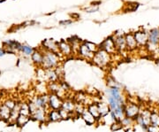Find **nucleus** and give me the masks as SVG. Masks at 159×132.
Instances as JSON below:
<instances>
[{"mask_svg": "<svg viewBox=\"0 0 159 132\" xmlns=\"http://www.w3.org/2000/svg\"><path fill=\"white\" fill-rule=\"evenodd\" d=\"M115 42V45H116V49L117 51L122 52L125 51L127 48H126V44H125V37L124 35H120L115 37L114 39Z\"/></svg>", "mask_w": 159, "mask_h": 132, "instance_id": "nucleus-11", "label": "nucleus"}, {"mask_svg": "<svg viewBox=\"0 0 159 132\" xmlns=\"http://www.w3.org/2000/svg\"><path fill=\"white\" fill-rule=\"evenodd\" d=\"M30 120H31V118H30L29 116L20 115H19V117L17 118V121H16L15 125H17L19 128H22V127H24L25 125H27V123H28Z\"/></svg>", "mask_w": 159, "mask_h": 132, "instance_id": "nucleus-26", "label": "nucleus"}, {"mask_svg": "<svg viewBox=\"0 0 159 132\" xmlns=\"http://www.w3.org/2000/svg\"><path fill=\"white\" fill-rule=\"evenodd\" d=\"M45 77L49 82H60L59 77L57 75L56 69H48L45 70Z\"/></svg>", "mask_w": 159, "mask_h": 132, "instance_id": "nucleus-22", "label": "nucleus"}, {"mask_svg": "<svg viewBox=\"0 0 159 132\" xmlns=\"http://www.w3.org/2000/svg\"><path fill=\"white\" fill-rule=\"evenodd\" d=\"M106 84L108 88H115V87H121V85L119 84L117 81L114 79L112 76H107L106 78Z\"/></svg>", "mask_w": 159, "mask_h": 132, "instance_id": "nucleus-32", "label": "nucleus"}, {"mask_svg": "<svg viewBox=\"0 0 159 132\" xmlns=\"http://www.w3.org/2000/svg\"><path fill=\"white\" fill-rule=\"evenodd\" d=\"M84 44H85L86 45H87V47L90 50V52H93L94 54L98 51V48H97V45H95V44H93V43H90V42H84Z\"/></svg>", "mask_w": 159, "mask_h": 132, "instance_id": "nucleus-37", "label": "nucleus"}, {"mask_svg": "<svg viewBox=\"0 0 159 132\" xmlns=\"http://www.w3.org/2000/svg\"><path fill=\"white\" fill-rule=\"evenodd\" d=\"M150 115H151V111L149 109H143L141 108L140 115L135 118V125L141 127L142 131L147 132L148 127L150 125Z\"/></svg>", "mask_w": 159, "mask_h": 132, "instance_id": "nucleus-2", "label": "nucleus"}, {"mask_svg": "<svg viewBox=\"0 0 159 132\" xmlns=\"http://www.w3.org/2000/svg\"><path fill=\"white\" fill-rule=\"evenodd\" d=\"M20 115H26L30 117V110H29V102H20Z\"/></svg>", "mask_w": 159, "mask_h": 132, "instance_id": "nucleus-27", "label": "nucleus"}, {"mask_svg": "<svg viewBox=\"0 0 159 132\" xmlns=\"http://www.w3.org/2000/svg\"><path fill=\"white\" fill-rule=\"evenodd\" d=\"M48 100H49V94H42V95H37L36 97H34L32 102L34 104V106L37 108L50 110L48 106Z\"/></svg>", "mask_w": 159, "mask_h": 132, "instance_id": "nucleus-7", "label": "nucleus"}, {"mask_svg": "<svg viewBox=\"0 0 159 132\" xmlns=\"http://www.w3.org/2000/svg\"><path fill=\"white\" fill-rule=\"evenodd\" d=\"M147 132H159V126H155V125L150 124V125L148 127V130H147Z\"/></svg>", "mask_w": 159, "mask_h": 132, "instance_id": "nucleus-38", "label": "nucleus"}, {"mask_svg": "<svg viewBox=\"0 0 159 132\" xmlns=\"http://www.w3.org/2000/svg\"><path fill=\"white\" fill-rule=\"evenodd\" d=\"M48 89L50 91V93H55L57 94L58 90L60 89V82H49L48 83Z\"/></svg>", "mask_w": 159, "mask_h": 132, "instance_id": "nucleus-31", "label": "nucleus"}, {"mask_svg": "<svg viewBox=\"0 0 159 132\" xmlns=\"http://www.w3.org/2000/svg\"><path fill=\"white\" fill-rule=\"evenodd\" d=\"M150 124L155 125V126H159V111H157V110L151 111Z\"/></svg>", "mask_w": 159, "mask_h": 132, "instance_id": "nucleus-29", "label": "nucleus"}, {"mask_svg": "<svg viewBox=\"0 0 159 132\" xmlns=\"http://www.w3.org/2000/svg\"><path fill=\"white\" fill-rule=\"evenodd\" d=\"M141 112V106L140 105L134 102H126L125 106V115L126 117L132 118L135 120Z\"/></svg>", "mask_w": 159, "mask_h": 132, "instance_id": "nucleus-4", "label": "nucleus"}, {"mask_svg": "<svg viewBox=\"0 0 159 132\" xmlns=\"http://www.w3.org/2000/svg\"><path fill=\"white\" fill-rule=\"evenodd\" d=\"M86 107H87V110L90 113L91 115L94 116V118H95V119L99 122L102 118H101L100 112H99V108H98V106H97V102H92V103H89L88 106H86Z\"/></svg>", "mask_w": 159, "mask_h": 132, "instance_id": "nucleus-10", "label": "nucleus"}, {"mask_svg": "<svg viewBox=\"0 0 159 132\" xmlns=\"http://www.w3.org/2000/svg\"><path fill=\"white\" fill-rule=\"evenodd\" d=\"M79 55H80L82 58L84 59H92L94 57V53L90 52V50L87 47L85 44L83 43L82 45H80V46L79 51H78Z\"/></svg>", "mask_w": 159, "mask_h": 132, "instance_id": "nucleus-18", "label": "nucleus"}, {"mask_svg": "<svg viewBox=\"0 0 159 132\" xmlns=\"http://www.w3.org/2000/svg\"><path fill=\"white\" fill-rule=\"evenodd\" d=\"M21 52H23L25 55H28V56H30V55H32L33 54V52H34V50L32 48V47H30L29 45H22L21 47Z\"/></svg>", "mask_w": 159, "mask_h": 132, "instance_id": "nucleus-34", "label": "nucleus"}, {"mask_svg": "<svg viewBox=\"0 0 159 132\" xmlns=\"http://www.w3.org/2000/svg\"><path fill=\"white\" fill-rule=\"evenodd\" d=\"M75 101L74 98H66L63 100L62 108L67 111L69 113H71L72 115H74V109H75Z\"/></svg>", "mask_w": 159, "mask_h": 132, "instance_id": "nucleus-13", "label": "nucleus"}, {"mask_svg": "<svg viewBox=\"0 0 159 132\" xmlns=\"http://www.w3.org/2000/svg\"><path fill=\"white\" fill-rule=\"evenodd\" d=\"M58 111H59V114H60V116H61V119L62 120H68V119H70L73 116V115L71 113H69V112L66 111V110L63 109V108L59 109Z\"/></svg>", "mask_w": 159, "mask_h": 132, "instance_id": "nucleus-35", "label": "nucleus"}, {"mask_svg": "<svg viewBox=\"0 0 159 132\" xmlns=\"http://www.w3.org/2000/svg\"><path fill=\"white\" fill-rule=\"evenodd\" d=\"M47 120L48 122H57L62 121L61 116L58 110H49L47 114Z\"/></svg>", "mask_w": 159, "mask_h": 132, "instance_id": "nucleus-20", "label": "nucleus"}, {"mask_svg": "<svg viewBox=\"0 0 159 132\" xmlns=\"http://www.w3.org/2000/svg\"><path fill=\"white\" fill-rule=\"evenodd\" d=\"M16 103H17V101H16V100H14V99H12V98H6V100L3 102V104H4L6 106H7L9 109H11V110H12L13 108H14V106H16Z\"/></svg>", "mask_w": 159, "mask_h": 132, "instance_id": "nucleus-33", "label": "nucleus"}, {"mask_svg": "<svg viewBox=\"0 0 159 132\" xmlns=\"http://www.w3.org/2000/svg\"><path fill=\"white\" fill-rule=\"evenodd\" d=\"M97 106H98L100 115H101L102 119H104L106 116H108V115H110L111 108H110L108 104L103 103V102H97Z\"/></svg>", "mask_w": 159, "mask_h": 132, "instance_id": "nucleus-23", "label": "nucleus"}, {"mask_svg": "<svg viewBox=\"0 0 159 132\" xmlns=\"http://www.w3.org/2000/svg\"><path fill=\"white\" fill-rule=\"evenodd\" d=\"M86 106L82 103H76L75 104V109H74V115L76 117H79L83 114L85 111Z\"/></svg>", "mask_w": 159, "mask_h": 132, "instance_id": "nucleus-30", "label": "nucleus"}, {"mask_svg": "<svg viewBox=\"0 0 159 132\" xmlns=\"http://www.w3.org/2000/svg\"><path fill=\"white\" fill-rule=\"evenodd\" d=\"M63 98L58 97L55 93H49L48 106L50 110H59L62 108Z\"/></svg>", "mask_w": 159, "mask_h": 132, "instance_id": "nucleus-5", "label": "nucleus"}, {"mask_svg": "<svg viewBox=\"0 0 159 132\" xmlns=\"http://www.w3.org/2000/svg\"><path fill=\"white\" fill-rule=\"evenodd\" d=\"M134 35V38L136 40V43L138 45L141 46H146L148 45V34L145 33V32H142V31H138Z\"/></svg>", "mask_w": 159, "mask_h": 132, "instance_id": "nucleus-12", "label": "nucleus"}, {"mask_svg": "<svg viewBox=\"0 0 159 132\" xmlns=\"http://www.w3.org/2000/svg\"><path fill=\"white\" fill-rule=\"evenodd\" d=\"M49 110L43 109V108H36L34 112H33L30 118L32 120H34L35 121H38L40 123H43V122H48L47 120V114H48Z\"/></svg>", "mask_w": 159, "mask_h": 132, "instance_id": "nucleus-6", "label": "nucleus"}, {"mask_svg": "<svg viewBox=\"0 0 159 132\" xmlns=\"http://www.w3.org/2000/svg\"><path fill=\"white\" fill-rule=\"evenodd\" d=\"M58 50L65 56H70L73 53V49L71 45H69L66 41H61L58 43Z\"/></svg>", "mask_w": 159, "mask_h": 132, "instance_id": "nucleus-14", "label": "nucleus"}, {"mask_svg": "<svg viewBox=\"0 0 159 132\" xmlns=\"http://www.w3.org/2000/svg\"><path fill=\"white\" fill-rule=\"evenodd\" d=\"M92 61L100 68H105L111 62V54L100 49L94 54Z\"/></svg>", "mask_w": 159, "mask_h": 132, "instance_id": "nucleus-3", "label": "nucleus"}, {"mask_svg": "<svg viewBox=\"0 0 159 132\" xmlns=\"http://www.w3.org/2000/svg\"><path fill=\"white\" fill-rule=\"evenodd\" d=\"M120 123H121L122 129H124V130H131V129H133V127L135 125V121L134 119H132V118L125 116L120 121Z\"/></svg>", "mask_w": 159, "mask_h": 132, "instance_id": "nucleus-25", "label": "nucleus"}, {"mask_svg": "<svg viewBox=\"0 0 159 132\" xmlns=\"http://www.w3.org/2000/svg\"><path fill=\"white\" fill-rule=\"evenodd\" d=\"M31 59H32V61L37 67H41L43 64V52H41L40 51H34L33 54L31 55Z\"/></svg>", "mask_w": 159, "mask_h": 132, "instance_id": "nucleus-24", "label": "nucleus"}, {"mask_svg": "<svg viewBox=\"0 0 159 132\" xmlns=\"http://www.w3.org/2000/svg\"><path fill=\"white\" fill-rule=\"evenodd\" d=\"M80 118L85 121V123L89 126H92V125H96L98 121L94 118V116L91 115L90 113L87 110V107H86L85 111L83 112V114L80 115Z\"/></svg>", "mask_w": 159, "mask_h": 132, "instance_id": "nucleus-15", "label": "nucleus"}, {"mask_svg": "<svg viewBox=\"0 0 159 132\" xmlns=\"http://www.w3.org/2000/svg\"><path fill=\"white\" fill-rule=\"evenodd\" d=\"M59 65V57L57 53L53 52L45 51L43 52V64L41 66L42 68L44 70L48 69H55L57 68Z\"/></svg>", "mask_w": 159, "mask_h": 132, "instance_id": "nucleus-1", "label": "nucleus"}, {"mask_svg": "<svg viewBox=\"0 0 159 132\" xmlns=\"http://www.w3.org/2000/svg\"><path fill=\"white\" fill-rule=\"evenodd\" d=\"M74 100L75 103H82L86 106V100H87V95L82 92H78L74 95Z\"/></svg>", "mask_w": 159, "mask_h": 132, "instance_id": "nucleus-28", "label": "nucleus"}, {"mask_svg": "<svg viewBox=\"0 0 159 132\" xmlns=\"http://www.w3.org/2000/svg\"><path fill=\"white\" fill-rule=\"evenodd\" d=\"M20 102H18L16 103V106H14V108L11 110V116H10V119L8 123L11 124V125H15L16 121H17V118L20 115Z\"/></svg>", "mask_w": 159, "mask_h": 132, "instance_id": "nucleus-19", "label": "nucleus"}, {"mask_svg": "<svg viewBox=\"0 0 159 132\" xmlns=\"http://www.w3.org/2000/svg\"><path fill=\"white\" fill-rule=\"evenodd\" d=\"M125 44H126V48H127V50H129V51H133V50H134V49H136L137 45L136 40H135V38H134V35L133 34H127L125 36Z\"/></svg>", "mask_w": 159, "mask_h": 132, "instance_id": "nucleus-21", "label": "nucleus"}, {"mask_svg": "<svg viewBox=\"0 0 159 132\" xmlns=\"http://www.w3.org/2000/svg\"><path fill=\"white\" fill-rule=\"evenodd\" d=\"M122 130V126H121V123L120 121H114L111 124V131H118Z\"/></svg>", "mask_w": 159, "mask_h": 132, "instance_id": "nucleus-36", "label": "nucleus"}, {"mask_svg": "<svg viewBox=\"0 0 159 132\" xmlns=\"http://www.w3.org/2000/svg\"><path fill=\"white\" fill-rule=\"evenodd\" d=\"M6 53V52L5 51L4 48H0V58H2L3 56H5V54Z\"/></svg>", "mask_w": 159, "mask_h": 132, "instance_id": "nucleus-39", "label": "nucleus"}, {"mask_svg": "<svg viewBox=\"0 0 159 132\" xmlns=\"http://www.w3.org/2000/svg\"><path fill=\"white\" fill-rule=\"evenodd\" d=\"M43 47L45 48L46 51L56 52V53H57V52H59V50H58V43L55 42L53 39L45 40L43 43Z\"/></svg>", "mask_w": 159, "mask_h": 132, "instance_id": "nucleus-17", "label": "nucleus"}, {"mask_svg": "<svg viewBox=\"0 0 159 132\" xmlns=\"http://www.w3.org/2000/svg\"><path fill=\"white\" fill-rule=\"evenodd\" d=\"M101 49L105 51L106 52H108L109 54H112L116 52L117 49H116V45H115V42H114L113 38L109 37L106 40H104V42L102 44Z\"/></svg>", "mask_w": 159, "mask_h": 132, "instance_id": "nucleus-9", "label": "nucleus"}, {"mask_svg": "<svg viewBox=\"0 0 159 132\" xmlns=\"http://www.w3.org/2000/svg\"><path fill=\"white\" fill-rule=\"evenodd\" d=\"M11 110L9 109L4 104H0V120L1 121L8 123L10 116H11Z\"/></svg>", "mask_w": 159, "mask_h": 132, "instance_id": "nucleus-16", "label": "nucleus"}, {"mask_svg": "<svg viewBox=\"0 0 159 132\" xmlns=\"http://www.w3.org/2000/svg\"><path fill=\"white\" fill-rule=\"evenodd\" d=\"M148 45L153 47L152 50H155L159 45V29H154L150 30L148 35Z\"/></svg>", "mask_w": 159, "mask_h": 132, "instance_id": "nucleus-8", "label": "nucleus"}]
</instances>
